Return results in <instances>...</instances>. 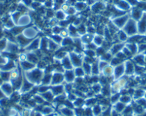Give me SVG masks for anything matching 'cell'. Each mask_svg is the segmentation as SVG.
<instances>
[{
  "label": "cell",
  "mask_w": 146,
  "mask_h": 116,
  "mask_svg": "<svg viewBox=\"0 0 146 116\" xmlns=\"http://www.w3.org/2000/svg\"><path fill=\"white\" fill-rule=\"evenodd\" d=\"M127 19H128V17H127V15H125H125H123V16L120 15V16H117V17H115L113 19V24L115 26H117V27L121 28L123 27L124 25H125L126 22H127Z\"/></svg>",
  "instance_id": "6da1fadb"
},
{
  "label": "cell",
  "mask_w": 146,
  "mask_h": 116,
  "mask_svg": "<svg viewBox=\"0 0 146 116\" xmlns=\"http://www.w3.org/2000/svg\"><path fill=\"white\" fill-rule=\"evenodd\" d=\"M124 30L125 31L126 33H128V34H133V33H134L135 32V24L134 21H128V22L125 26Z\"/></svg>",
  "instance_id": "7a4b0ae2"
},
{
  "label": "cell",
  "mask_w": 146,
  "mask_h": 116,
  "mask_svg": "<svg viewBox=\"0 0 146 116\" xmlns=\"http://www.w3.org/2000/svg\"><path fill=\"white\" fill-rule=\"evenodd\" d=\"M105 9V5L102 2H97L94 4L92 7V10L95 13H98Z\"/></svg>",
  "instance_id": "3957f363"
},
{
  "label": "cell",
  "mask_w": 146,
  "mask_h": 116,
  "mask_svg": "<svg viewBox=\"0 0 146 116\" xmlns=\"http://www.w3.org/2000/svg\"><path fill=\"white\" fill-rule=\"evenodd\" d=\"M31 19L28 15H23V16H21L20 18L18 20V23L20 24V26H25V25L28 24L30 23Z\"/></svg>",
  "instance_id": "277c9868"
},
{
  "label": "cell",
  "mask_w": 146,
  "mask_h": 116,
  "mask_svg": "<svg viewBox=\"0 0 146 116\" xmlns=\"http://www.w3.org/2000/svg\"><path fill=\"white\" fill-rule=\"evenodd\" d=\"M54 16H55L56 19H57V20H59V21L64 20V19L66 18L65 14H64V12L62 10L57 11L55 13V14H54Z\"/></svg>",
  "instance_id": "5b68a950"
},
{
  "label": "cell",
  "mask_w": 146,
  "mask_h": 116,
  "mask_svg": "<svg viewBox=\"0 0 146 116\" xmlns=\"http://www.w3.org/2000/svg\"><path fill=\"white\" fill-rule=\"evenodd\" d=\"M36 31H35L33 28H28V29H27L25 31V34L26 35L27 38L34 37V36L36 34Z\"/></svg>",
  "instance_id": "8992f818"
},
{
  "label": "cell",
  "mask_w": 146,
  "mask_h": 116,
  "mask_svg": "<svg viewBox=\"0 0 146 116\" xmlns=\"http://www.w3.org/2000/svg\"><path fill=\"white\" fill-rule=\"evenodd\" d=\"M87 5L85 2H78L75 5V9L78 11H84L86 9Z\"/></svg>",
  "instance_id": "52a82bcc"
},
{
  "label": "cell",
  "mask_w": 146,
  "mask_h": 116,
  "mask_svg": "<svg viewBox=\"0 0 146 116\" xmlns=\"http://www.w3.org/2000/svg\"><path fill=\"white\" fill-rule=\"evenodd\" d=\"M71 58L72 61V63L75 65H80L81 63V60L80 58V56L78 55H76V54H71Z\"/></svg>",
  "instance_id": "ba28073f"
},
{
  "label": "cell",
  "mask_w": 146,
  "mask_h": 116,
  "mask_svg": "<svg viewBox=\"0 0 146 116\" xmlns=\"http://www.w3.org/2000/svg\"><path fill=\"white\" fill-rule=\"evenodd\" d=\"M27 58H28V60H29V62H35V61L37 60V57L35 54H29V55L27 56Z\"/></svg>",
  "instance_id": "9c48e42d"
},
{
  "label": "cell",
  "mask_w": 146,
  "mask_h": 116,
  "mask_svg": "<svg viewBox=\"0 0 146 116\" xmlns=\"http://www.w3.org/2000/svg\"><path fill=\"white\" fill-rule=\"evenodd\" d=\"M39 42H40V40H38V39L35 40V41H34V42L30 45L29 48H30L31 49H35V48H36L37 47H39V44H40Z\"/></svg>",
  "instance_id": "30bf717a"
},
{
  "label": "cell",
  "mask_w": 146,
  "mask_h": 116,
  "mask_svg": "<svg viewBox=\"0 0 146 116\" xmlns=\"http://www.w3.org/2000/svg\"><path fill=\"white\" fill-rule=\"evenodd\" d=\"M118 39L121 41H124L127 39V35L124 31H120L118 33Z\"/></svg>",
  "instance_id": "8fae6325"
},
{
  "label": "cell",
  "mask_w": 146,
  "mask_h": 116,
  "mask_svg": "<svg viewBox=\"0 0 146 116\" xmlns=\"http://www.w3.org/2000/svg\"><path fill=\"white\" fill-rule=\"evenodd\" d=\"M121 48H122L121 44H116V45H115L114 47H113V51H112V52L113 53L118 52Z\"/></svg>",
  "instance_id": "7c38bea8"
},
{
  "label": "cell",
  "mask_w": 146,
  "mask_h": 116,
  "mask_svg": "<svg viewBox=\"0 0 146 116\" xmlns=\"http://www.w3.org/2000/svg\"><path fill=\"white\" fill-rule=\"evenodd\" d=\"M54 5H57L58 7L62 6L64 3V0H54Z\"/></svg>",
  "instance_id": "4fadbf2b"
},
{
  "label": "cell",
  "mask_w": 146,
  "mask_h": 116,
  "mask_svg": "<svg viewBox=\"0 0 146 116\" xmlns=\"http://www.w3.org/2000/svg\"><path fill=\"white\" fill-rule=\"evenodd\" d=\"M46 16H47L48 18H52L53 16H54V12H53L52 10H51V9H48V10H47V12H46Z\"/></svg>",
  "instance_id": "5bb4252c"
},
{
  "label": "cell",
  "mask_w": 146,
  "mask_h": 116,
  "mask_svg": "<svg viewBox=\"0 0 146 116\" xmlns=\"http://www.w3.org/2000/svg\"><path fill=\"white\" fill-rule=\"evenodd\" d=\"M91 36L90 35H86L83 37V41L85 42H90L91 41Z\"/></svg>",
  "instance_id": "9a60e30c"
},
{
  "label": "cell",
  "mask_w": 146,
  "mask_h": 116,
  "mask_svg": "<svg viewBox=\"0 0 146 116\" xmlns=\"http://www.w3.org/2000/svg\"><path fill=\"white\" fill-rule=\"evenodd\" d=\"M95 40V42L98 44V45H100V44L102 42V39H101L100 36H96Z\"/></svg>",
  "instance_id": "2e32d148"
},
{
  "label": "cell",
  "mask_w": 146,
  "mask_h": 116,
  "mask_svg": "<svg viewBox=\"0 0 146 116\" xmlns=\"http://www.w3.org/2000/svg\"><path fill=\"white\" fill-rule=\"evenodd\" d=\"M123 71V66H117V69H116V73L117 74H120L121 72Z\"/></svg>",
  "instance_id": "e0dca14e"
},
{
  "label": "cell",
  "mask_w": 146,
  "mask_h": 116,
  "mask_svg": "<svg viewBox=\"0 0 146 116\" xmlns=\"http://www.w3.org/2000/svg\"><path fill=\"white\" fill-rule=\"evenodd\" d=\"M60 31H61V29L60 28V26H54V27L53 28V32H54V33H60Z\"/></svg>",
  "instance_id": "ac0fdd59"
},
{
  "label": "cell",
  "mask_w": 146,
  "mask_h": 116,
  "mask_svg": "<svg viewBox=\"0 0 146 116\" xmlns=\"http://www.w3.org/2000/svg\"><path fill=\"white\" fill-rule=\"evenodd\" d=\"M24 2V4H25V5H27V6H30L31 5H32V3L33 2H32V0H22Z\"/></svg>",
  "instance_id": "d6986e66"
},
{
  "label": "cell",
  "mask_w": 146,
  "mask_h": 116,
  "mask_svg": "<svg viewBox=\"0 0 146 116\" xmlns=\"http://www.w3.org/2000/svg\"><path fill=\"white\" fill-rule=\"evenodd\" d=\"M63 64H65V66L67 67V66H68V68H70V61H69L68 59H67V58H64V61H63Z\"/></svg>",
  "instance_id": "ffe728a7"
},
{
  "label": "cell",
  "mask_w": 146,
  "mask_h": 116,
  "mask_svg": "<svg viewBox=\"0 0 146 116\" xmlns=\"http://www.w3.org/2000/svg\"><path fill=\"white\" fill-rule=\"evenodd\" d=\"M23 65L25 66V68H31V66H32V65L30 64V62H25L23 63Z\"/></svg>",
  "instance_id": "44dd1931"
},
{
  "label": "cell",
  "mask_w": 146,
  "mask_h": 116,
  "mask_svg": "<svg viewBox=\"0 0 146 116\" xmlns=\"http://www.w3.org/2000/svg\"><path fill=\"white\" fill-rule=\"evenodd\" d=\"M53 38H54V41H57V42H60V41H62V38L61 37H60V36H53Z\"/></svg>",
  "instance_id": "7402d4cb"
},
{
  "label": "cell",
  "mask_w": 146,
  "mask_h": 116,
  "mask_svg": "<svg viewBox=\"0 0 146 116\" xmlns=\"http://www.w3.org/2000/svg\"><path fill=\"white\" fill-rule=\"evenodd\" d=\"M143 116H146V114H145V115H143Z\"/></svg>",
  "instance_id": "603a6c76"
}]
</instances>
